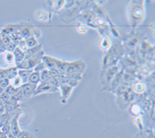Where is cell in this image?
Returning <instances> with one entry per match:
<instances>
[{
  "mask_svg": "<svg viewBox=\"0 0 155 138\" xmlns=\"http://www.w3.org/2000/svg\"><path fill=\"white\" fill-rule=\"evenodd\" d=\"M44 56V52L41 51L34 55H25V58L20 63L16 64L18 69L23 70H33L34 67L40 62L42 61V58Z\"/></svg>",
  "mask_w": 155,
  "mask_h": 138,
  "instance_id": "6da1fadb",
  "label": "cell"
},
{
  "mask_svg": "<svg viewBox=\"0 0 155 138\" xmlns=\"http://www.w3.org/2000/svg\"><path fill=\"white\" fill-rule=\"evenodd\" d=\"M57 90H58V85L54 79L50 81H41L40 85H37L34 96L43 92H53Z\"/></svg>",
  "mask_w": 155,
  "mask_h": 138,
  "instance_id": "7a4b0ae2",
  "label": "cell"
},
{
  "mask_svg": "<svg viewBox=\"0 0 155 138\" xmlns=\"http://www.w3.org/2000/svg\"><path fill=\"white\" fill-rule=\"evenodd\" d=\"M86 68V64L83 61H76L73 62H68L67 68L64 73L67 74H81Z\"/></svg>",
  "mask_w": 155,
  "mask_h": 138,
  "instance_id": "3957f363",
  "label": "cell"
},
{
  "mask_svg": "<svg viewBox=\"0 0 155 138\" xmlns=\"http://www.w3.org/2000/svg\"><path fill=\"white\" fill-rule=\"evenodd\" d=\"M21 114V110H19L16 112V113L12 116V117L11 118L10 122H9V126H10V133L12 136H16V138H18V136L20 135V133H22V130H20L19 126V123H18V120H19V117Z\"/></svg>",
  "mask_w": 155,
  "mask_h": 138,
  "instance_id": "277c9868",
  "label": "cell"
},
{
  "mask_svg": "<svg viewBox=\"0 0 155 138\" xmlns=\"http://www.w3.org/2000/svg\"><path fill=\"white\" fill-rule=\"evenodd\" d=\"M37 85H34V84L30 83V82H27L24 83L19 87V89L22 92L23 95L24 99L27 97H30V96H34V92H35L36 89H37Z\"/></svg>",
  "mask_w": 155,
  "mask_h": 138,
  "instance_id": "5b68a950",
  "label": "cell"
},
{
  "mask_svg": "<svg viewBox=\"0 0 155 138\" xmlns=\"http://www.w3.org/2000/svg\"><path fill=\"white\" fill-rule=\"evenodd\" d=\"M58 89L61 91V103H65L72 92L73 87L68 84H61L58 85Z\"/></svg>",
  "mask_w": 155,
  "mask_h": 138,
  "instance_id": "8992f818",
  "label": "cell"
},
{
  "mask_svg": "<svg viewBox=\"0 0 155 138\" xmlns=\"http://www.w3.org/2000/svg\"><path fill=\"white\" fill-rule=\"evenodd\" d=\"M143 16V9L140 5H136L132 10V17L134 22H137L142 20Z\"/></svg>",
  "mask_w": 155,
  "mask_h": 138,
  "instance_id": "52a82bcc",
  "label": "cell"
},
{
  "mask_svg": "<svg viewBox=\"0 0 155 138\" xmlns=\"http://www.w3.org/2000/svg\"><path fill=\"white\" fill-rule=\"evenodd\" d=\"M4 108H5V113H14L16 110H19V104L18 103H13V102L8 101L4 103Z\"/></svg>",
  "mask_w": 155,
  "mask_h": 138,
  "instance_id": "ba28073f",
  "label": "cell"
},
{
  "mask_svg": "<svg viewBox=\"0 0 155 138\" xmlns=\"http://www.w3.org/2000/svg\"><path fill=\"white\" fill-rule=\"evenodd\" d=\"M55 60L56 58L52 57H50V56H47V55H44L42 58V61L45 66H46V68L48 70H51V69H56V66H55Z\"/></svg>",
  "mask_w": 155,
  "mask_h": 138,
  "instance_id": "9c48e42d",
  "label": "cell"
},
{
  "mask_svg": "<svg viewBox=\"0 0 155 138\" xmlns=\"http://www.w3.org/2000/svg\"><path fill=\"white\" fill-rule=\"evenodd\" d=\"M33 71H34L33 70H23V69H19V70H18L17 75L21 78L22 81H23V84L27 83V82H28L30 74Z\"/></svg>",
  "mask_w": 155,
  "mask_h": 138,
  "instance_id": "30bf717a",
  "label": "cell"
},
{
  "mask_svg": "<svg viewBox=\"0 0 155 138\" xmlns=\"http://www.w3.org/2000/svg\"><path fill=\"white\" fill-rule=\"evenodd\" d=\"M34 17L36 20H41V21H48L51 19V14L46 11L39 10L36 12Z\"/></svg>",
  "mask_w": 155,
  "mask_h": 138,
  "instance_id": "8fae6325",
  "label": "cell"
},
{
  "mask_svg": "<svg viewBox=\"0 0 155 138\" xmlns=\"http://www.w3.org/2000/svg\"><path fill=\"white\" fill-rule=\"evenodd\" d=\"M3 71L5 73L6 78L9 80H12L17 76L18 74V68L16 67H10L9 68L3 69Z\"/></svg>",
  "mask_w": 155,
  "mask_h": 138,
  "instance_id": "7c38bea8",
  "label": "cell"
},
{
  "mask_svg": "<svg viewBox=\"0 0 155 138\" xmlns=\"http://www.w3.org/2000/svg\"><path fill=\"white\" fill-rule=\"evenodd\" d=\"M13 55H14V58H15V62H16V64H18L19 63H20V62L22 61L25 58V55H26V54H25V52H23V51H21V50L19 49V48H17L15 49V51H13Z\"/></svg>",
  "mask_w": 155,
  "mask_h": 138,
  "instance_id": "4fadbf2b",
  "label": "cell"
},
{
  "mask_svg": "<svg viewBox=\"0 0 155 138\" xmlns=\"http://www.w3.org/2000/svg\"><path fill=\"white\" fill-rule=\"evenodd\" d=\"M68 64V62L62 61L58 60V59L55 60V66H56V69L60 73L65 72Z\"/></svg>",
  "mask_w": 155,
  "mask_h": 138,
  "instance_id": "5bb4252c",
  "label": "cell"
},
{
  "mask_svg": "<svg viewBox=\"0 0 155 138\" xmlns=\"http://www.w3.org/2000/svg\"><path fill=\"white\" fill-rule=\"evenodd\" d=\"M41 81V75H40V72H36V71H33L30 74V78H29L28 82L34 85H37Z\"/></svg>",
  "mask_w": 155,
  "mask_h": 138,
  "instance_id": "9a60e30c",
  "label": "cell"
},
{
  "mask_svg": "<svg viewBox=\"0 0 155 138\" xmlns=\"http://www.w3.org/2000/svg\"><path fill=\"white\" fill-rule=\"evenodd\" d=\"M119 72V68L116 66H113L112 67L108 70L107 73H106V78H107L108 81H110L113 78H114L115 75H116V74Z\"/></svg>",
  "mask_w": 155,
  "mask_h": 138,
  "instance_id": "2e32d148",
  "label": "cell"
},
{
  "mask_svg": "<svg viewBox=\"0 0 155 138\" xmlns=\"http://www.w3.org/2000/svg\"><path fill=\"white\" fill-rule=\"evenodd\" d=\"M24 99V97H23V95L22 93V92L19 89L16 93H15L14 95H12L10 96V98H9V101L13 102V103H19V101H22Z\"/></svg>",
  "mask_w": 155,
  "mask_h": 138,
  "instance_id": "e0dca14e",
  "label": "cell"
},
{
  "mask_svg": "<svg viewBox=\"0 0 155 138\" xmlns=\"http://www.w3.org/2000/svg\"><path fill=\"white\" fill-rule=\"evenodd\" d=\"M15 33L19 34V35L21 36L22 38H23V37H25V38L27 39V38H28V37H31L32 31L30 30V29L29 28V27H23V28H21L19 30V32H15Z\"/></svg>",
  "mask_w": 155,
  "mask_h": 138,
  "instance_id": "ac0fdd59",
  "label": "cell"
},
{
  "mask_svg": "<svg viewBox=\"0 0 155 138\" xmlns=\"http://www.w3.org/2000/svg\"><path fill=\"white\" fill-rule=\"evenodd\" d=\"M41 51H42V45L37 44V46L33 47L31 48H28L27 50V51L25 52V54H26V55H34L40 52Z\"/></svg>",
  "mask_w": 155,
  "mask_h": 138,
  "instance_id": "d6986e66",
  "label": "cell"
},
{
  "mask_svg": "<svg viewBox=\"0 0 155 138\" xmlns=\"http://www.w3.org/2000/svg\"><path fill=\"white\" fill-rule=\"evenodd\" d=\"M40 75H41V81H50L52 80V78L50 75L49 70L48 69H44L43 71L40 72Z\"/></svg>",
  "mask_w": 155,
  "mask_h": 138,
  "instance_id": "ffe728a7",
  "label": "cell"
},
{
  "mask_svg": "<svg viewBox=\"0 0 155 138\" xmlns=\"http://www.w3.org/2000/svg\"><path fill=\"white\" fill-rule=\"evenodd\" d=\"M25 42H26L27 48H33V47H35L38 44L37 38H35L34 36H31V37L27 38V39L25 40Z\"/></svg>",
  "mask_w": 155,
  "mask_h": 138,
  "instance_id": "44dd1931",
  "label": "cell"
},
{
  "mask_svg": "<svg viewBox=\"0 0 155 138\" xmlns=\"http://www.w3.org/2000/svg\"><path fill=\"white\" fill-rule=\"evenodd\" d=\"M19 90V88H16V87L12 86L11 84L7 87V88H6V89H4V91H5L6 93L9 94V96L14 95V94L16 93V92H17Z\"/></svg>",
  "mask_w": 155,
  "mask_h": 138,
  "instance_id": "7402d4cb",
  "label": "cell"
},
{
  "mask_svg": "<svg viewBox=\"0 0 155 138\" xmlns=\"http://www.w3.org/2000/svg\"><path fill=\"white\" fill-rule=\"evenodd\" d=\"M5 61L9 63V64H12V62L15 61V58H14V55L13 54L11 53V52H5Z\"/></svg>",
  "mask_w": 155,
  "mask_h": 138,
  "instance_id": "603a6c76",
  "label": "cell"
},
{
  "mask_svg": "<svg viewBox=\"0 0 155 138\" xmlns=\"http://www.w3.org/2000/svg\"><path fill=\"white\" fill-rule=\"evenodd\" d=\"M12 80V86L16 87V88H19V87L23 85V81H22L21 78H19L18 75L16 77H15V78Z\"/></svg>",
  "mask_w": 155,
  "mask_h": 138,
  "instance_id": "cb8c5ba5",
  "label": "cell"
},
{
  "mask_svg": "<svg viewBox=\"0 0 155 138\" xmlns=\"http://www.w3.org/2000/svg\"><path fill=\"white\" fill-rule=\"evenodd\" d=\"M0 131L2 133H5V135H8L9 133H10V126H9V123H5L4 125H2L0 128Z\"/></svg>",
  "mask_w": 155,
  "mask_h": 138,
  "instance_id": "d4e9b609",
  "label": "cell"
},
{
  "mask_svg": "<svg viewBox=\"0 0 155 138\" xmlns=\"http://www.w3.org/2000/svg\"><path fill=\"white\" fill-rule=\"evenodd\" d=\"M44 69H46V66H45V64L43 63V61H41L34 67L33 71H36V72H41V71H43Z\"/></svg>",
  "mask_w": 155,
  "mask_h": 138,
  "instance_id": "484cf974",
  "label": "cell"
},
{
  "mask_svg": "<svg viewBox=\"0 0 155 138\" xmlns=\"http://www.w3.org/2000/svg\"><path fill=\"white\" fill-rule=\"evenodd\" d=\"M109 45H110V41H109V39L108 37H105L102 40V41H101V47H102V48H104V49H107L109 47Z\"/></svg>",
  "mask_w": 155,
  "mask_h": 138,
  "instance_id": "4316f807",
  "label": "cell"
},
{
  "mask_svg": "<svg viewBox=\"0 0 155 138\" xmlns=\"http://www.w3.org/2000/svg\"><path fill=\"white\" fill-rule=\"evenodd\" d=\"M16 48H17V45L11 41L9 44H7L6 46H5V50H6L8 52H11V53H13V51H14L15 49H16Z\"/></svg>",
  "mask_w": 155,
  "mask_h": 138,
  "instance_id": "83f0119b",
  "label": "cell"
},
{
  "mask_svg": "<svg viewBox=\"0 0 155 138\" xmlns=\"http://www.w3.org/2000/svg\"><path fill=\"white\" fill-rule=\"evenodd\" d=\"M9 85H10V80L8 78H3L0 80V87H2L3 89H6Z\"/></svg>",
  "mask_w": 155,
  "mask_h": 138,
  "instance_id": "f1b7e54d",
  "label": "cell"
},
{
  "mask_svg": "<svg viewBox=\"0 0 155 138\" xmlns=\"http://www.w3.org/2000/svg\"><path fill=\"white\" fill-rule=\"evenodd\" d=\"M64 2L65 1H54V2H52V5H53L54 8L55 9H61L62 6H64Z\"/></svg>",
  "mask_w": 155,
  "mask_h": 138,
  "instance_id": "f546056e",
  "label": "cell"
},
{
  "mask_svg": "<svg viewBox=\"0 0 155 138\" xmlns=\"http://www.w3.org/2000/svg\"><path fill=\"white\" fill-rule=\"evenodd\" d=\"M9 98H10V96H9L8 93H6L5 91H4L2 93L0 94V99H1V101L3 103H5V102L9 101Z\"/></svg>",
  "mask_w": 155,
  "mask_h": 138,
  "instance_id": "4dcf8cb0",
  "label": "cell"
},
{
  "mask_svg": "<svg viewBox=\"0 0 155 138\" xmlns=\"http://www.w3.org/2000/svg\"><path fill=\"white\" fill-rule=\"evenodd\" d=\"M18 138H35L34 135L31 134L28 131H22V133H20Z\"/></svg>",
  "mask_w": 155,
  "mask_h": 138,
  "instance_id": "1f68e13d",
  "label": "cell"
},
{
  "mask_svg": "<svg viewBox=\"0 0 155 138\" xmlns=\"http://www.w3.org/2000/svg\"><path fill=\"white\" fill-rule=\"evenodd\" d=\"M18 48L21 50V51H23V52H26L27 51V50L28 49L24 40H22V41L19 43V46H18Z\"/></svg>",
  "mask_w": 155,
  "mask_h": 138,
  "instance_id": "d6a6232c",
  "label": "cell"
},
{
  "mask_svg": "<svg viewBox=\"0 0 155 138\" xmlns=\"http://www.w3.org/2000/svg\"><path fill=\"white\" fill-rule=\"evenodd\" d=\"M1 41H2V42L3 43V44L5 45V46H6L7 44H9V43L11 42V40H10V38H9V36L6 35V34H4L3 37L1 38Z\"/></svg>",
  "mask_w": 155,
  "mask_h": 138,
  "instance_id": "836d02e7",
  "label": "cell"
},
{
  "mask_svg": "<svg viewBox=\"0 0 155 138\" xmlns=\"http://www.w3.org/2000/svg\"><path fill=\"white\" fill-rule=\"evenodd\" d=\"M135 91H137V92H142L144 91L145 89V86L143 85V84L141 83H137V85H135Z\"/></svg>",
  "mask_w": 155,
  "mask_h": 138,
  "instance_id": "e575fe53",
  "label": "cell"
},
{
  "mask_svg": "<svg viewBox=\"0 0 155 138\" xmlns=\"http://www.w3.org/2000/svg\"><path fill=\"white\" fill-rule=\"evenodd\" d=\"M127 86H125V85H122V86L119 87V89H117V93H118L119 95H124V93L127 92Z\"/></svg>",
  "mask_w": 155,
  "mask_h": 138,
  "instance_id": "d590c367",
  "label": "cell"
},
{
  "mask_svg": "<svg viewBox=\"0 0 155 138\" xmlns=\"http://www.w3.org/2000/svg\"><path fill=\"white\" fill-rule=\"evenodd\" d=\"M74 4H75V2H74V1H67V2H64V8H66V9H69V8L72 7Z\"/></svg>",
  "mask_w": 155,
  "mask_h": 138,
  "instance_id": "8d00e7d4",
  "label": "cell"
},
{
  "mask_svg": "<svg viewBox=\"0 0 155 138\" xmlns=\"http://www.w3.org/2000/svg\"><path fill=\"white\" fill-rule=\"evenodd\" d=\"M32 34H34V37H40L41 36V32L40 31V30H38V29H34L33 30V31H32Z\"/></svg>",
  "mask_w": 155,
  "mask_h": 138,
  "instance_id": "74e56055",
  "label": "cell"
},
{
  "mask_svg": "<svg viewBox=\"0 0 155 138\" xmlns=\"http://www.w3.org/2000/svg\"><path fill=\"white\" fill-rule=\"evenodd\" d=\"M134 110H135V112H134L133 113L135 114V115H137L140 113V109L139 106H137V105H134V106H132V111H134Z\"/></svg>",
  "mask_w": 155,
  "mask_h": 138,
  "instance_id": "f35d334b",
  "label": "cell"
},
{
  "mask_svg": "<svg viewBox=\"0 0 155 138\" xmlns=\"http://www.w3.org/2000/svg\"><path fill=\"white\" fill-rule=\"evenodd\" d=\"M5 50V45L3 44V43L2 42L1 39H0V52H4Z\"/></svg>",
  "mask_w": 155,
  "mask_h": 138,
  "instance_id": "ab89813d",
  "label": "cell"
},
{
  "mask_svg": "<svg viewBox=\"0 0 155 138\" xmlns=\"http://www.w3.org/2000/svg\"><path fill=\"white\" fill-rule=\"evenodd\" d=\"M5 113V108H4V103L2 101H0V113Z\"/></svg>",
  "mask_w": 155,
  "mask_h": 138,
  "instance_id": "60d3db41",
  "label": "cell"
},
{
  "mask_svg": "<svg viewBox=\"0 0 155 138\" xmlns=\"http://www.w3.org/2000/svg\"><path fill=\"white\" fill-rule=\"evenodd\" d=\"M3 78H6V76H5V73H4L3 69L0 68V80L3 79Z\"/></svg>",
  "mask_w": 155,
  "mask_h": 138,
  "instance_id": "b9f144b4",
  "label": "cell"
},
{
  "mask_svg": "<svg viewBox=\"0 0 155 138\" xmlns=\"http://www.w3.org/2000/svg\"><path fill=\"white\" fill-rule=\"evenodd\" d=\"M0 138H7V135H5V133H2V132L0 131Z\"/></svg>",
  "mask_w": 155,
  "mask_h": 138,
  "instance_id": "7bdbcfd3",
  "label": "cell"
},
{
  "mask_svg": "<svg viewBox=\"0 0 155 138\" xmlns=\"http://www.w3.org/2000/svg\"><path fill=\"white\" fill-rule=\"evenodd\" d=\"M134 42H137V39L136 40V39H134ZM134 45H135V43H132V44H128V46H130V47H134Z\"/></svg>",
  "mask_w": 155,
  "mask_h": 138,
  "instance_id": "ee69618b",
  "label": "cell"
},
{
  "mask_svg": "<svg viewBox=\"0 0 155 138\" xmlns=\"http://www.w3.org/2000/svg\"><path fill=\"white\" fill-rule=\"evenodd\" d=\"M7 138H16V136H12V134H11L10 133H9V134L7 135Z\"/></svg>",
  "mask_w": 155,
  "mask_h": 138,
  "instance_id": "f6af8a7d",
  "label": "cell"
},
{
  "mask_svg": "<svg viewBox=\"0 0 155 138\" xmlns=\"http://www.w3.org/2000/svg\"><path fill=\"white\" fill-rule=\"evenodd\" d=\"M147 138H154V137H153V133H150V134H149V136H148Z\"/></svg>",
  "mask_w": 155,
  "mask_h": 138,
  "instance_id": "bcb514c9",
  "label": "cell"
},
{
  "mask_svg": "<svg viewBox=\"0 0 155 138\" xmlns=\"http://www.w3.org/2000/svg\"><path fill=\"white\" fill-rule=\"evenodd\" d=\"M4 92V89H2V87H0V94L2 93V92Z\"/></svg>",
  "mask_w": 155,
  "mask_h": 138,
  "instance_id": "7dc6e473",
  "label": "cell"
}]
</instances>
